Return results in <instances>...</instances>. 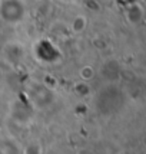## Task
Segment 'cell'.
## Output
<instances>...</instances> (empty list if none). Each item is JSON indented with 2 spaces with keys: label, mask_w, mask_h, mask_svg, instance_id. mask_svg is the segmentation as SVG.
I'll use <instances>...</instances> for the list:
<instances>
[{
  "label": "cell",
  "mask_w": 146,
  "mask_h": 154,
  "mask_svg": "<svg viewBox=\"0 0 146 154\" xmlns=\"http://www.w3.org/2000/svg\"><path fill=\"white\" fill-rule=\"evenodd\" d=\"M126 17L129 20V23L132 25H139L142 19H143V9L139 6V5H132V6L127 9L126 12Z\"/></svg>",
  "instance_id": "cell-1"
},
{
  "label": "cell",
  "mask_w": 146,
  "mask_h": 154,
  "mask_svg": "<svg viewBox=\"0 0 146 154\" xmlns=\"http://www.w3.org/2000/svg\"><path fill=\"white\" fill-rule=\"evenodd\" d=\"M23 154H43V148H42V144L37 143V141H30L26 146Z\"/></svg>",
  "instance_id": "cell-2"
}]
</instances>
